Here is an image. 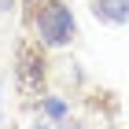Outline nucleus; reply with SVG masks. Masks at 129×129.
Returning a JSON list of instances; mask_svg holds the SVG:
<instances>
[{"label":"nucleus","mask_w":129,"mask_h":129,"mask_svg":"<svg viewBox=\"0 0 129 129\" xmlns=\"http://www.w3.org/2000/svg\"><path fill=\"white\" fill-rule=\"evenodd\" d=\"M92 11H96V19L111 22V26L129 22V0H92Z\"/></svg>","instance_id":"obj_3"},{"label":"nucleus","mask_w":129,"mask_h":129,"mask_svg":"<svg viewBox=\"0 0 129 129\" xmlns=\"http://www.w3.org/2000/svg\"><path fill=\"white\" fill-rule=\"evenodd\" d=\"M41 78H44V59H41L37 48L26 44V48L19 52V81H22L26 92H37L41 89Z\"/></svg>","instance_id":"obj_2"},{"label":"nucleus","mask_w":129,"mask_h":129,"mask_svg":"<svg viewBox=\"0 0 129 129\" xmlns=\"http://www.w3.org/2000/svg\"><path fill=\"white\" fill-rule=\"evenodd\" d=\"M0 122H4V96H0Z\"/></svg>","instance_id":"obj_5"},{"label":"nucleus","mask_w":129,"mask_h":129,"mask_svg":"<svg viewBox=\"0 0 129 129\" xmlns=\"http://www.w3.org/2000/svg\"><path fill=\"white\" fill-rule=\"evenodd\" d=\"M33 26H37L41 41L44 44H55V48L74 37V15H70V8H63L59 0H48L41 8V15L33 19Z\"/></svg>","instance_id":"obj_1"},{"label":"nucleus","mask_w":129,"mask_h":129,"mask_svg":"<svg viewBox=\"0 0 129 129\" xmlns=\"http://www.w3.org/2000/svg\"><path fill=\"white\" fill-rule=\"evenodd\" d=\"M44 111H48L55 122H63V118H67V103H63V100H55V96H48V100H44Z\"/></svg>","instance_id":"obj_4"}]
</instances>
